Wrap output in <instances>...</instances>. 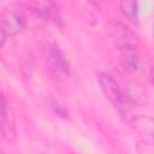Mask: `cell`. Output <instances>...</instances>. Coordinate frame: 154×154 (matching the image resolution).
Segmentation results:
<instances>
[{
  "label": "cell",
  "mask_w": 154,
  "mask_h": 154,
  "mask_svg": "<svg viewBox=\"0 0 154 154\" xmlns=\"http://www.w3.org/2000/svg\"><path fill=\"white\" fill-rule=\"evenodd\" d=\"M45 59L49 72L58 79H65L70 76V64L59 46L54 42L45 47Z\"/></svg>",
  "instance_id": "1"
},
{
  "label": "cell",
  "mask_w": 154,
  "mask_h": 154,
  "mask_svg": "<svg viewBox=\"0 0 154 154\" xmlns=\"http://www.w3.org/2000/svg\"><path fill=\"white\" fill-rule=\"evenodd\" d=\"M99 83L106 97L112 102V105L119 112H123L126 108V105H129V102L125 97L124 90L119 87V84L114 81V78L109 73L101 72L99 75Z\"/></svg>",
  "instance_id": "2"
},
{
  "label": "cell",
  "mask_w": 154,
  "mask_h": 154,
  "mask_svg": "<svg viewBox=\"0 0 154 154\" xmlns=\"http://www.w3.org/2000/svg\"><path fill=\"white\" fill-rule=\"evenodd\" d=\"M109 35L113 43L120 49L131 48L136 46V42H137L136 35L124 23H119V22L113 23L109 26Z\"/></svg>",
  "instance_id": "3"
},
{
  "label": "cell",
  "mask_w": 154,
  "mask_h": 154,
  "mask_svg": "<svg viewBox=\"0 0 154 154\" xmlns=\"http://www.w3.org/2000/svg\"><path fill=\"white\" fill-rule=\"evenodd\" d=\"M131 128L138 137L148 144H154V119L147 116H136L130 120Z\"/></svg>",
  "instance_id": "4"
},
{
  "label": "cell",
  "mask_w": 154,
  "mask_h": 154,
  "mask_svg": "<svg viewBox=\"0 0 154 154\" xmlns=\"http://www.w3.org/2000/svg\"><path fill=\"white\" fill-rule=\"evenodd\" d=\"M26 25L25 17L16 10H6L2 13L0 20V28L6 31L7 35H16L20 32Z\"/></svg>",
  "instance_id": "5"
},
{
  "label": "cell",
  "mask_w": 154,
  "mask_h": 154,
  "mask_svg": "<svg viewBox=\"0 0 154 154\" xmlns=\"http://www.w3.org/2000/svg\"><path fill=\"white\" fill-rule=\"evenodd\" d=\"M1 132L8 143L16 141V120L11 108H7L5 96H1Z\"/></svg>",
  "instance_id": "6"
},
{
  "label": "cell",
  "mask_w": 154,
  "mask_h": 154,
  "mask_svg": "<svg viewBox=\"0 0 154 154\" xmlns=\"http://www.w3.org/2000/svg\"><path fill=\"white\" fill-rule=\"evenodd\" d=\"M119 63L122 67L129 72L137 71L140 66V55L135 47L122 49V53L119 55Z\"/></svg>",
  "instance_id": "7"
},
{
  "label": "cell",
  "mask_w": 154,
  "mask_h": 154,
  "mask_svg": "<svg viewBox=\"0 0 154 154\" xmlns=\"http://www.w3.org/2000/svg\"><path fill=\"white\" fill-rule=\"evenodd\" d=\"M32 12H35L41 18H46L48 20L54 22L55 24L60 23V16L58 8L52 2H34Z\"/></svg>",
  "instance_id": "8"
},
{
  "label": "cell",
  "mask_w": 154,
  "mask_h": 154,
  "mask_svg": "<svg viewBox=\"0 0 154 154\" xmlns=\"http://www.w3.org/2000/svg\"><path fill=\"white\" fill-rule=\"evenodd\" d=\"M120 10L129 19H131V20L137 19L138 10H137V2L136 1H128V0L120 1Z\"/></svg>",
  "instance_id": "9"
},
{
  "label": "cell",
  "mask_w": 154,
  "mask_h": 154,
  "mask_svg": "<svg viewBox=\"0 0 154 154\" xmlns=\"http://www.w3.org/2000/svg\"><path fill=\"white\" fill-rule=\"evenodd\" d=\"M52 107H53V108L55 109V112H57L58 114H60L61 117H66V116H67V111H66L63 106H60L59 102H57V101L53 100V101H52Z\"/></svg>",
  "instance_id": "10"
},
{
  "label": "cell",
  "mask_w": 154,
  "mask_h": 154,
  "mask_svg": "<svg viewBox=\"0 0 154 154\" xmlns=\"http://www.w3.org/2000/svg\"><path fill=\"white\" fill-rule=\"evenodd\" d=\"M150 79H152V82H153V84H154V70H153L152 73H150Z\"/></svg>",
  "instance_id": "11"
}]
</instances>
